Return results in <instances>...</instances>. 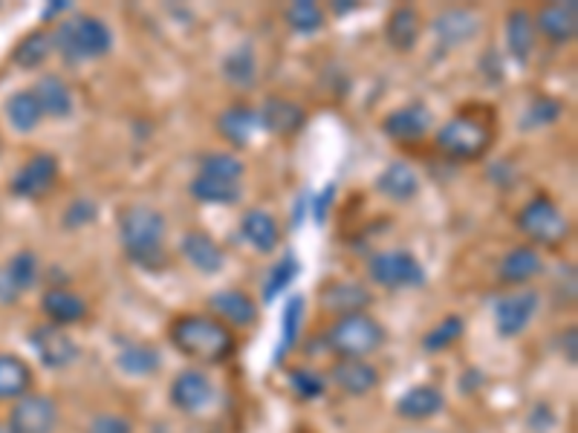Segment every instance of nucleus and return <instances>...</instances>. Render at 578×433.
Returning a JSON list of instances; mask_svg holds the SVG:
<instances>
[{"mask_svg":"<svg viewBox=\"0 0 578 433\" xmlns=\"http://www.w3.org/2000/svg\"><path fill=\"white\" fill-rule=\"evenodd\" d=\"M0 433H15V431H12V425H9V422H0Z\"/></svg>","mask_w":578,"mask_h":433,"instance_id":"603ef678","label":"nucleus"},{"mask_svg":"<svg viewBox=\"0 0 578 433\" xmlns=\"http://www.w3.org/2000/svg\"><path fill=\"white\" fill-rule=\"evenodd\" d=\"M30 344L47 370H67L79 362L81 347L64 326L38 324L30 330Z\"/></svg>","mask_w":578,"mask_h":433,"instance_id":"6e6552de","label":"nucleus"},{"mask_svg":"<svg viewBox=\"0 0 578 433\" xmlns=\"http://www.w3.org/2000/svg\"><path fill=\"white\" fill-rule=\"evenodd\" d=\"M96 220V206L90 200H76L67 206L64 211V225L67 229H81V225L93 223Z\"/></svg>","mask_w":578,"mask_h":433,"instance_id":"a18cd8bd","label":"nucleus"},{"mask_svg":"<svg viewBox=\"0 0 578 433\" xmlns=\"http://www.w3.org/2000/svg\"><path fill=\"white\" fill-rule=\"evenodd\" d=\"M171 404L182 413H203L214 404L218 399V390H214V381L205 376L203 370H182L177 379L171 381Z\"/></svg>","mask_w":578,"mask_h":433,"instance_id":"f8f14e48","label":"nucleus"},{"mask_svg":"<svg viewBox=\"0 0 578 433\" xmlns=\"http://www.w3.org/2000/svg\"><path fill=\"white\" fill-rule=\"evenodd\" d=\"M218 131L229 145L246 147L252 142V136L260 131L258 110L249 108V104H229L218 116Z\"/></svg>","mask_w":578,"mask_h":433,"instance_id":"393cba45","label":"nucleus"},{"mask_svg":"<svg viewBox=\"0 0 578 433\" xmlns=\"http://www.w3.org/2000/svg\"><path fill=\"white\" fill-rule=\"evenodd\" d=\"M7 116L15 131L32 133L41 124L44 113H41L38 101L32 96V90H18V93L7 101Z\"/></svg>","mask_w":578,"mask_h":433,"instance_id":"58836bf2","label":"nucleus"},{"mask_svg":"<svg viewBox=\"0 0 578 433\" xmlns=\"http://www.w3.org/2000/svg\"><path fill=\"white\" fill-rule=\"evenodd\" d=\"M368 275L382 289H420L425 287V269L408 248H385L368 260Z\"/></svg>","mask_w":578,"mask_h":433,"instance_id":"0eeeda50","label":"nucleus"},{"mask_svg":"<svg viewBox=\"0 0 578 433\" xmlns=\"http://www.w3.org/2000/svg\"><path fill=\"white\" fill-rule=\"evenodd\" d=\"M480 32V15L471 9H446L434 18V35H437L440 47L454 49L471 41Z\"/></svg>","mask_w":578,"mask_h":433,"instance_id":"f3484780","label":"nucleus"},{"mask_svg":"<svg viewBox=\"0 0 578 433\" xmlns=\"http://www.w3.org/2000/svg\"><path fill=\"white\" fill-rule=\"evenodd\" d=\"M258 124L273 136H292L307 124V110L284 96H269L258 108Z\"/></svg>","mask_w":578,"mask_h":433,"instance_id":"2eb2a0df","label":"nucleus"},{"mask_svg":"<svg viewBox=\"0 0 578 433\" xmlns=\"http://www.w3.org/2000/svg\"><path fill=\"white\" fill-rule=\"evenodd\" d=\"M515 225L535 243V246L547 248L567 243L573 232L570 220L564 216V211L558 209V202H555L553 197H547V193L530 197V200L521 206V211H518Z\"/></svg>","mask_w":578,"mask_h":433,"instance_id":"423d86ee","label":"nucleus"},{"mask_svg":"<svg viewBox=\"0 0 578 433\" xmlns=\"http://www.w3.org/2000/svg\"><path fill=\"white\" fill-rule=\"evenodd\" d=\"M191 197L209 206H235L241 200V182H220V179L194 177L188 186Z\"/></svg>","mask_w":578,"mask_h":433,"instance_id":"e433bc0d","label":"nucleus"},{"mask_svg":"<svg viewBox=\"0 0 578 433\" xmlns=\"http://www.w3.org/2000/svg\"><path fill=\"white\" fill-rule=\"evenodd\" d=\"M58 417V404L47 393H26L12 404L7 422L15 433H55Z\"/></svg>","mask_w":578,"mask_h":433,"instance_id":"1a4fd4ad","label":"nucleus"},{"mask_svg":"<svg viewBox=\"0 0 578 433\" xmlns=\"http://www.w3.org/2000/svg\"><path fill=\"white\" fill-rule=\"evenodd\" d=\"M200 177L220 179V182H241L243 177V159L226 151H209L200 156Z\"/></svg>","mask_w":578,"mask_h":433,"instance_id":"4c0bfd02","label":"nucleus"},{"mask_svg":"<svg viewBox=\"0 0 578 433\" xmlns=\"http://www.w3.org/2000/svg\"><path fill=\"white\" fill-rule=\"evenodd\" d=\"M32 96L38 101L41 113L49 119H70L76 110L70 85L62 76H41L32 87Z\"/></svg>","mask_w":578,"mask_h":433,"instance_id":"412c9836","label":"nucleus"},{"mask_svg":"<svg viewBox=\"0 0 578 433\" xmlns=\"http://www.w3.org/2000/svg\"><path fill=\"white\" fill-rule=\"evenodd\" d=\"M53 44L67 64H85L113 49V32L102 18L73 15L53 30Z\"/></svg>","mask_w":578,"mask_h":433,"instance_id":"7ed1b4c3","label":"nucleus"},{"mask_svg":"<svg viewBox=\"0 0 578 433\" xmlns=\"http://www.w3.org/2000/svg\"><path fill=\"white\" fill-rule=\"evenodd\" d=\"M220 70H223V78H226L229 85L237 87V90H252L255 81H258V55L249 44H243V47H235L232 53H226L223 64H220Z\"/></svg>","mask_w":578,"mask_h":433,"instance_id":"7c9ffc66","label":"nucleus"},{"mask_svg":"<svg viewBox=\"0 0 578 433\" xmlns=\"http://www.w3.org/2000/svg\"><path fill=\"white\" fill-rule=\"evenodd\" d=\"M333 200H336V182H327L319 193L310 197V216H313L319 225H324V220H327Z\"/></svg>","mask_w":578,"mask_h":433,"instance_id":"49530a36","label":"nucleus"},{"mask_svg":"<svg viewBox=\"0 0 578 433\" xmlns=\"http://www.w3.org/2000/svg\"><path fill=\"white\" fill-rule=\"evenodd\" d=\"M535 32L544 35L549 44H570L578 32V3L567 0V3H549V7L538 9V15L532 18Z\"/></svg>","mask_w":578,"mask_h":433,"instance_id":"4468645a","label":"nucleus"},{"mask_svg":"<svg viewBox=\"0 0 578 433\" xmlns=\"http://www.w3.org/2000/svg\"><path fill=\"white\" fill-rule=\"evenodd\" d=\"M307 315V301L304 295H292L287 303H284V315H281V341H278V349H275V362H281L289 349L298 344V335H301V324H304Z\"/></svg>","mask_w":578,"mask_h":433,"instance_id":"72a5a7b5","label":"nucleus"},{"mask_svg":"<svg viewBox=\"0 0 578 433\" xmlns=\"http://www.w3.org/2000/svg\"><path fill=\"white\" fill-rule=\"evenodd\" d=\"M353 9H359V3H353V0H342L338 7H333V12H336V15H344V12H353Z\"/></svg>","mask_w":578,"mask_h":433,"instance_id":"3c124183","label":"nucleus"},{"mask_svg":"<svg viewBox=\"0 0 578 433\" xmlns=\"http://www.w3.org/2000/svg\"><path fill=\"white\" fill-rule=\"evenodd\" d=\"M422 38V15L416 7H397L385 21V41L397 53H411Z\"/></svg>","mask_w":578,"mask_h":433,"instance_id":"5701e85b","label":"nucleus"},{"mask_svg":"<svg viewBox=\"0 0 578 433\" xmlns=\"http://www.w3.org/2000/svg\"><path fill=\"white\" fill-rule=\"evenodd\" d=\"M544 271V260H541V252L535 246H515L509 248L503 260L498 266V278L500 284L507 287H526L532 278H538Z\"/></svg>","mask_w":578,"mask_h":433,"instance_id":"6ab92c4d","label":"nucleus"},{"mask_svg":"<svg viewBox=\"0 0 578 433\" xmlns=\"http://www.w3.org/2000/svg\"><path fill=\"white\" fill-rule=\"evenodd\" d=\"M55 53L53 44V32L49 30H32L30 35L18 41V47L12 49V62L21 67V70H38L47 64L49 55Z\"/></svg>","mask_w":578,"mask_h":433,"instance_id":"2f4dec72","label":"nucleus"},{"mask_svg":"<svg viewBox=\"0 0 578 433\" xmlns=\"http://www.w3.org/2000/svg\"><path fill=\"white\" fill-rule=\"evenodd\" d=\"M32 390V367L21 356L0 353V402H18Z\"/></svg>","mask_w":578,"mask_h":433,"instance_id":"c756f323","label":"nucleus"},{"mask_svg":"<svg viewBox=\"0 0 578 433\" xmlns=\"http://www.w3.org/2000/svg\"><path fill=\"white\" fill-rule=\"evenodd\" d=\"M55 179H58V159L53 154H35L21 165L15 177H12V193L24 197V200H41L53 191Z\"/></svg>","mask_w":578,"mask_h":433,"instance_id":"9b49d317","label":"nucleus"},{"mask_svg":"<svg viewBox=\"0 0 578 433\" xmlns=\"http://www.w3.org/2000/svg\"><path fill=\"white\" fill-rule=\"evenodd\" d=\"M67 9H70V3H67V0L49 3V7L44 9V21H49V18H55V15H62V12H67Z\"/></svg>","mask_w":578,"mask_h":433,"instance_id":"8fccbe9b","label":"nucleus"},{"mask_svg":"<svg viewBox=\"0 0 578 433\" xmlns=\"http://www.w3.org/2000/svg\"><path fill=\"white\" fill-rule=\"evenodd\" d=\"M330 379L333 385L347 396H368L370 390H376L379 385V373H376L374 364L362 362V358H338L330 370Z\"/></svg>","mask_w":578,"mask_h":433,"instance_id":"a211bd4d","label":"nucleus"},{"mask_svg":"<svg viewBox=\"0 0 578 433\" xmlns=\"http://www.w3.org/2000/svg\"><path fill=\"white\" fill-rule=\"evenodd\" d=\"M564 116V101L555 99V96H535V99L526 104L524 116L518 119V127L524 131H538V127H549L558 119Z\"/></svg>","mask_w":578,"mask_h":433,"instance_id":"c9c22d12","label":"nucleus"},{"mask_svg":"<svg viewBox=\"0 0 578 433\" xmlns=\"http://www.w3.org/2000/svg\"><path fill=\"white\" fill-rule=\"evenodd\" d=\"M443 408H446V396L431 385H414L399 396L397 402V413L408 422H425V419L437 417Z\"/></svg>","mask_w":578,"mask_h":433,"instance_id":"a878e982","label":"nucleus"},{"mask_svg":"<svg viewBox=\"0 0 578 433\" xmlns=\"http://www.w3.org/2000/svg\"><path fill=\"white\" fill-rule=\"evenodd\" d=\"M535 24L526 9H512L507 15V49L518 64H526L535 53Z\"/></svg>","mask_w":578,"mask_h":433,"instance_id":"c85d7f7f","label":"nucleus"},{"mask_svg":"<svg viewBox=\"0 0 578 433\" xmlns=\"http://www.w3.org/2000/svg\"><path fill=\"white\" fill-rule=\"evenodd\" d=\"M376 191L391 202H411L420 193V177L408 163H391L376 177Z\"/></svg>","mask_w":578,"mask_h":433,"instance_id":"cd10ccee","label":"nucleus"},{"mask_svg":"<svg viewBox=\"0 0 578 433\" xmlns=\"http://www.w3.org/2000/svg\"><path fill=\"white\" fill-rule=\"evenodd\" d=\"M3 271H7V278L12 280V287H15L18 292H26V289L35 287V280H38V255H35V252H18V255L3 266Z\"/></svg>","mask_w":578,"mask_h":433,"instance_id":"79ce46f5","label":"nucleus"},{"mask_svg":"<svg viewBox=\"0 0 578 433\" xmlns=\"http://www.w3.org/2000/svg\"><path fill=\"white\" fill-rule=\"evenodd\" d=\"M209 307L218 321L226 326H252L258 324V303L241 289H223L209 298Z\"/></svg>","mask_w":578,"mask_h":433,"instance_id":"dca6fc26","label":"nucleus"},{"mask_svg":"<svg viewBox=\"0 0 578 433\" xmlns=\"http://www.w3.org/2000/svg\"><path fill=\"white\" fill-rule=\"evenodd\" d=\"M562 349H564V358L570 364H576L578 358V330L576 326H567L562 335Z\"/></svg>","mask_w":578,"mask_h":433,"instance_id":"de8ad7c7","label":"nucleus"},{"mask_svg":"<svg viewBox=\"0 0 578 433\" xmlns=\"http://www.w3.org/2000/svg\"><path fill=\"white\" fill-rule=\"evenodd\" d=\"M180 252L188 260V266H194L203 275H218L226 266V255L218 246V241L205 232H186L180 241Z\"/></svg>","mask_w":578,"mask_h":433,"instance_id":"aec40b11","label":"nucleus"},{"mask_svg":"<svg viewBox=\"0 0 578 433\" xmlns=\"http://www.w3.org/2000/svg\"><path fill=\"white\" fill-rule=\"evenodd\" d=\"M298 271H301V264H298L296 252H287V255L278 260V264L269 269V275H266L264 280V303H273L278 301L284 292H287L289 287H292V280L298 278Z\"/></svg>","mask_w":578,"mask_h":433,"instance_id":"ea45409f","label":"nucleus"},{"mask_svg":"<svg viewBox=\"0 0 578 433\" xmlns=\"http://www.w3.org/2000/svg\"><path fill=\"white\" fill-rule=\"evenodd\" d=\"M463 330H466V321H463L460 315L443 318L437 326H431L429 333L422 335V349H425V353H431V356H434V353H446L452 344H457V341H460Z\"/></svg>","mask_w":578,"mask_h":433,"instance_id":"a19ab883","label":"nucleus"},{"mask_svg":"<svg viewBox=\"0 0 578 433\" xmlns=\"http://www.w3.org/2000/svg\"><path fill=\"white\" fill-rule=\"evenodd\" d=\"M494 142V124L477 113H457L437 131V151L457 163H477L489 154Z\"/></svg>","mask_w":578,"mask_h":433,"instance_id":"20e7f679","label":"nucleus"},{"mask_svg":"<svg viewBox=\"0 0 578 433\" xmlns=\"http://www.w3.org/2000/svg\"><path fill=\"white\" fill-rule=\"evenodd\" d=\"M284 21L298 35H315V32L324 30L327 15H324V9L319 3H313V0H298V3H289L287 12H284Z\"/></svg>","mask_w":578,"mask_h":433,"instance_id":"f704fd0d","label":"nucleus"},{"mask_svg":"<svg viewBox=\"0 0 578 433\" xmlns=\"http://www.w3.org/2000/svg\"><path fill=\"white\" fill-rule=\"evenodd\" d=\"M385 326L368 312H353V315H342L333 321L327 330V347L336 353L338 358H365L379 353L385 344Z\"/></svg>","mask_w":578,"mask_h":433,"instance_id":"39448f33","label":"nucleus"},{"mask_svg":"<svg viewBox=\"0 0 578 433\" xmlns=\"http://www.w3.org/2000/svg\"><path fill=\"white\" fill-rule=\"evenodd\" d=\"M541 307V295L535 289H518L512 295H503L494 303V326L503 338H515L532 324V318Z\"/></svg>","mask_w":578,"mask_h":433,"instance_id":"9d476101","label":"nucleus"},{"mask_svg":"<svg viewBox=\"0 0 578 433\" xmlns=\"http://www.w3.org/2000/svg\"><path fill=\"white\" fill-rule=\"evenodd\" d=\"M165 234L168 223L157 209L131 206L119 214V243L131 264L157 271L165 266Z\"/></svg>","mask_w":578,"mask_h":433,"instance_id":"f03ea898","label":"nucleus"},{"mask_svg":"<svg viewBox=\"0 0 578 433\" xmlns=\"http://www.w3.org/2000/svg\"><path fill=\"white\" fill-rule=\"evenodd\" d=\"M168 338L182 356L197 364H226L237 353V338L232 326L214 315L186 312L177 315L168 326Z\"/></svg>","mask_w":578,"mask_h":433,"instance_id":"f257e3e1","label":"nucleus"},{"mask_svg":"<svg viewBox=\"0 0 578 433\" xmlns=\"http://www.w3.org/2000/svg\"><path fill=\"white\" fill-rule=\"evenodd\" d=\"M243 241L249 243L258 255H273L278 243H281V225L269 211L249 209L241 220Z\"/></svg>","mask_w":578,"mask_h":433,"instance_id":"4be33fe9","label":"nucleus"},{"mask_svg":"<svg viewBox=\"0 0 578 433\" xmlns=\"http://www.w3.org/2000/svg\"><path fill=\"white\" fill-rule=\"evenodd\" d=\"M321 303H324V310L338 312V318L353 315V312H365V307L370 303V292L353 280H333L321 289Z\"/></svg>","mask_w":578,"mask_h":433,"instance_id":"bb28decb","label":"nucleus"},{"mask_svg":"<svg viewBox=\"0 0 578 433\" xmlns=\"http://www.w3.org/2000/svg\"><path fill=\"white\" fill-rule=\"evenodd\" d=\"M85 433H133V425L131 419L122 417V413H99L87 425Z\"/></svg>","mask_w":578,"mask_h":433,"instance_id":"c03bdc74","label":"nucleus"},{"mask_svg":"<svg viewBox=\"0 0 578 433\" xmlns=\"http://www.w3.org/2000/svg\"><path fill=\"white\" fill-rule=\"evenodd\" d=\"M21 298L15 287H12V280L7 278V271L0 269V303H15Z\"/></svg>","mask_w":578,"mask_h":433,"instance_id":"09e8293b","label":"nucleus"},{"mask_svg":"<svg viewBox=\"0 0 578 433\" xmlns=\"http://www.w3.org/2000/svg\"><path fill=\"white\" fill-rule=\"evenodd\" d=\"M431 122H434V116H431L429 104L411 101V104L391 110L382 119V133L393 142H416L431 131Z\"/></svg>","mask_w":578,"mask_h":433,"instance_id":"ddd939ff","label":"nucleus"},{"mask_svg":"<svg viewBox=\"0 0 578 433\" xmlns=\"http://www.w3.org/2000/svg\"><path fill=\"white\" fill-rule=\"evenodd\" d=\"M41 310L49 318V324L55 326H67V324H79L87 318V301L79 292L73 289H47L41 295Z\"/></svg>","mask_w":578,"mask_h":433,"instance_id":"b1692460","label":"nucleus"},{"mask_svg":"<svg viewBox=\"0 0 578 433\" xmlns=\"http://www.w3.org/2000/svg\"><path fill=\"white\" fill-rule=\"evenodd\" d=\"M289 387L296 390L298 399H321L324 390H327V379L321 376L319 370H310V367H292L289 370Z\"/></svg>","mask_w":578,"mask_h":433,"instance_id":"37998d69","label":"nucleus"},{"mask_svg":"<svg viewBox=\"0 0 578 433\" xmlns=\"http://www.w3.org/2000/svg\"><path fill=\"white\" fill-rule=\"evenodd\" d=\"M116 367L125 376L142 379V376H154L163 367V356H159V349L154 344H125L119 349Z\"/></svg>","mask_w":578,"mask_h":433,"instance_id":"473e14b6","label":"nucleus"}]
</instances>
